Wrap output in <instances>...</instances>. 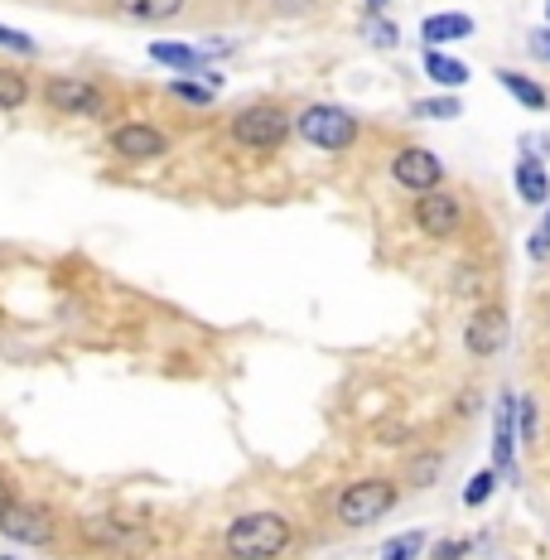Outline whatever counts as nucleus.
<instances>
[{
    "label": "nucleus",
    "instance_id": "nucleus-1",
    "mask_svg": "<svg viewBox=\"0 0 550 560\" xmlns=\"http://www.w3.org/2000/svg\"><path fill=\"white\" fill-rule=\"evenodd\" d=\"M290 541H295V527H290V517H280L271 508L242 512L222 532V551L232 560H280L290 551Z\"/></svg>",
    "mask_w": 550,
    "mask_h": 560
},
{
    "label": "nucleus",
    "instance_id": "nucleus-2",
    "mask_svg": "<svg viewBox=\"0 0 550 560\" xmlns=\"http://www.w3.org/2000/svg\"><path fill=\"white\" fill-rule=\"evenodd\" d=\"M290 131H295V116H285V107L276 102H247L227 116V140L247 155H276Z\"/></svg>",
    "mask_w": 550,
    "mask_h": 560
},
{
    "label": "nucleus",
    "instance_id": "nucleus-3",
    "mask_svg": "<svg viewBox=\"0 0 550 560\" xmlns=\"http://www.w3.org/2000/svg\"><path fill=\"white\" fill-rule=\"evenodd\" d=\"M78 536L92 551H116V556H140L155 546V527H150L140 512H92L78 522Z\"/></svg>",
    "mask_w": 550,
    "mask_h": 560
},
{
    "label": "nucleus",
    "instance_id": "nucleus-4",
    "mask_svg": "<svg viewBox=\"0 0 550 560\" xmlns=\"http://www.w3.org/2000/svg\"><path fill=\"white\" fill-rule=\"evenodd\" d=\"M295 136L304 145L324 150V155H338V150H353L362 136V121L348 107H333V102H314L295 116Z\"/></svg>",
    "mask_w": 550,
    "mask_h": 560
},
{
    "label": "nucleus",
    "instance_id": "nucleus-5",
    "mask_svg": "<svg viewBox=\"0 0 550 560\" xmlns=\"http://www.w3.org/2000/svg\"><path fill=\"white\" fill-rule=\"evenodd\" d=\"M396 498H401V488H396L391 478H353V483L333 498V517L343 522V527L362 532V527H372V522H382L386 512L396 508Z\"/></svg>",
    "mask_w": 550,
    "mask_h": 560
},
{
    "label": "nucleus",
    "instance_id": "nucleus-6",
    "mask_svg": "<svg viewBox=\"0 0 550 560\" xmlns=\"http://www.w3.org/2000/svg\"><path fill=\"white\" fill-rule=\"evenodd\" d=\"M169 131L160 121H145V116H131V121H116L107 131V150L121 165H155V160L169 155Z\"/></svg>",
    "mask_w": 550,
    "mask_h": 560
},
{
    "label": "nucleus",
    "instance_id": "nucleus-7",
    "mask_svg": "<svg viewBox=\"0 0 550 560\" xmlns=\"http://www.w3.org/2000/svg\"><path fill=\"white\" fill-rule=\"evenodd\" d=\"M39 102L58 116H107V92L87 78H68V73H54L39 83Z\"/></svg>",
    "mask_w": 550,
    "mask_h": 560
},
{
    "label": "nucleus",
    "instance_id": "nucleus-8",
    "mask_svg": "<svg viewBox=\"0 0 550 560\" xmlns=\"http://www.w3.org/2000/svg\"><path fill=\"white\" fill-rule=\"evenodd\" d=\"M0 536H10V541L44 551V546L58 541L54 508H49V503H25V498H15V503L0 512Z\"/></svg>",
    "mask_w": 550,
    "mask_h": 560
},
{
    "label": "nucleus",
    "instance_id": "nucleus-9",
    "mask_svg": "<svg viewBox=\"0 0 550 560\" xmlns=\"http://www.w3.org/2000/svg\"><path fill=\"white\" fill-rule=\"evenodd\" d=\"M411 218H416V228L425 232L430 242H444V237H454V232H459L464 203L454 194H444V189H430V194H416Z\"/></svg>",
    "mask_w": 550,
    "mask_h": 560
},
{
    "label": "nucleus",
    "instance_id": "nucleus-10",
    "mask_svg": "<svg viewBox=\"0 0 550 560\" xmlns=\"http://www.w3.org/2000/svg\"><path fill=\"white\" fill-rule=\"evenodd\" d=\"M391 179L401 184V189H411V194H430V189H440L444 165H440L435 150L406 145V150H396V155H391Z\"/></svg>",
    "mask_w": 550,
    "mask_h": 560
},
{
    "label": "nucleus",
    "instance_id": "nucleus-11",
    "mask_svg": "<svg viewBox=\"0 0 550 560\" xmlns=\"http://www.w3.org/2000/svg\"><path fill=\"white\" fill-rule=\"evenodd\" d=\"M502 343H507V314H502L498 305H483L464 329L468 358H498Z\"/></svg>",
    "mask_w": 550,
    "mask_h": 560
},
{
    "label": "nucleus",
    "instance_id": "nucleus-12",
    "mask_svg": "<svg viewBox=\"0 0 550 560\" xmlns=\"http://www.w3.org/2000/svg\"><path fill=\"white\" fill-rule=\"evenodd\" d=\"M493 469L498 478L517 469V392L498 396V416H493Z\"/></svg>",
    "mask_w": 550,
    "mask_h": 560
},
{
    "label": "nucleus",
    "instance_id": "nucleus-13",
    "mask_svg": "<svg viewBox=\"0 0 550 560\" xmlns=\"http://www.w3.org/2000/svg\"><path fill=\"white\" fill-rule=\"evenodd\" d=\"M218 54H227V49H194V44H179V39H155L150 44V58L174 68V73H203V63L208 58H218Z\"/></svg>",
    "mask_w": 550,
    "mask_h": 560
},
{
    "label": "nucleus",
    "instance_id": "nucleus-14",
    "mask_svg": "<svg viewBox=\"0 0 550 560\" xmlns=\"http://www.w3.org/2000/svg\"><path fill=\"white\" fill-rule=\"evenodd\" d=\"M116 15L136 20V25H169L184 15V0H112Z\"/></svg>",
    "mask_w": 550,
    "mask_h": 560
},
{
    "label": "nucleus",
    "instance_id": "nucleus-15",
    "mask_svg": "<svg viewBox=\"0 0 550 560\" xmlns=\"http://www.w3.org/2000/svg\"><path fill=\"white\" fill-rule=\"evenodd\" d=\"M512 179H517L522 203H531V208L550 203V174H546V165H541L536 155H522V160H517V170H512Z\"/></svg>",
    "mask_w": 550,
    "mask_h": 560
},
{
    "label": "nucleus",
    "instance_id": "nucleus-16",
    "mask_svg": "<svg viewBox=\"0 0 550 560\" xmlns=\"http://www.w3.org/2000/svg\"><path fill=\"white\" fill-rule=\"evenodd\" d=\"M165 92L174 102H189V107H213L218 102V78L213 73H184V78H174Z\"/></svg>",
    "mask_w": 550,
    "mask_h": 560
},
{
    "label": "nucleus",
    "instance_id": "nucleus-17",
    "mask_svg": "<svg viewBox=\"0 0 550 560\" xmlns=\"http://www.w3.org/2000/svg\"><path fill=\"white\" fill-rule=\"evenodd\" d=\"M468 34H473V20L468 15H430L425 25H420V39H425L430 49L454 44V39H468Z\"/></svg>",
    "mask_w": 550,
    "mask_h": 560
},
{
    "label": "nucleus",
    "instance_id": "nucleus-18",
    "mask_svg": "<svg viewBox=\"0 0 550 560\" xmlns=\"http://www.w3.org/2000/svg\"><path fill=\"white\" fill-rule=\"evenodd\" d=\"M498 83L512 92V97L522 102V107H531V112H546L550 107V92L536 83V78H526V73H512V68H498Z\"/></svg>",
    "mask_w": 550,
    "mask_h": 560
},
{
    "label": "nucleus",
    "instance_id": "nucleus-19",
    "mask_svg": "<svg viewBox=\"0 0 550 560\" xmlns=\"http://www.w3.org/2000/svg\"><path fill=\"white\" fill-rule=\"evenodd\" d=\"M425 73H430V83H440V88H464L468 83V63H459V58H449V54H440V49H425Z\"/></svg>",
    "mask_w": 550,
    "mask_h": 560
},
{
    "label": "nucleus",
    "instance_id": "nucleus-20",
    "mask_svg": "<svg viewBox=\"0 0 550 560\" xmlns=\"http://www.w3.org/2000/svg\"><path fill=\"white\" fill-rule=\"evenodd\" d=\"M34 97V78L0 63V112H20Z\"/></svg>",
    "mask_w": 550,
    "mask_h": 560
},
{
    "label": "nucleus",
    "instance_id": "nucleus-21",
    "mask_svg": "<svg viewBox=\"0 0 550 560\" xmlns=\"http://www.w3.org/2000/svg\"><path fill=\"white\" fill-rule=\"evenodd\" d=\"M420 551H425V532H401L382 546V560H416Z\"/></svg>",
    "mask_w": 550,
    "mask_h": 560
},
{
    "label": "nucleus",
    "instance_id": "nucleus-22",
    "mask_svg": "<svg viewBox=\"0 0 550 560\" xmlns=\"http://www.w3.org/2000/svg\"><path fill=\"white\" fill-rule=\"evenodd\" d=\"M493 488H498V469H478L464 488V508H483L493 498Z\"/></svg>",
    "mask_w": 550,
    "mask_h": 560
},
{
    "label": "nucleus",
    "instance_id": "nucleus-23",
    "mask_svg": "<svg viewBox=\"0 0 550 560\" xmlns=\"http://www.w3.org/2000/svg\"><path fill=\"white\" fill-rule=\"evenodd\" d=\"M416 116H430V121H454V116H464V102L459 97H425V102H416Z\"/></svg>",
    "mask_w": 550,
    "mask_h": 560
},
{
    "label": "nucleus",
    "instance_id": "nucleus-24",
    "mask_svg": "<svg viewBox=\"0 0 550 560\" xmlns=\"http://www.w3.org/2000/svg\"><path fill=\"white\" fill-rule=\"evenodd\" d=\"M517 430H522V445H536V440H541V420H536V396H517Z\"/></svg>",
    "mask_w": 550,
    "mask_h": 560
},
{
    "label": "nucleus",
    "instance_id": "nucleus-25",
    "mask_svg": "<svg viewBox=\"0 0 550 560\" xmlns=\"http://www.w3.org/2000/svg\"><path fill=\"white\" fill-rule=\"evenodd\" d=\"M0 49H5V54H15V58H34V54H39V44H34L25 30H10V25H0Z\"/></svg>",
    "mask_w": 550,
    "mask_h": 560
},
{
    "label": "nucleus",
    "instance_id": "nucleus-26",
    "mask_svg": "<svg viewBox=\"0 0 550 560\" xmlns=\"http://www.w3.org/2000/svg\"><path fill=\"white\" fill-rule=\"evenodd\" d=\"M468 551H473V541H468V536H449V541H440L435 551H430V560H464Z\"/></svg>",
    "mask_w": 550,
    "mask_h": 560
},
{
    "label": "nucleus",
    "instance_id": "nucleus-27",
    "mask_svg": "<svg viewBox=\"0 0 550 560\" xmlns=\"http://www.w3.org/2000/svg\"><path fill=\"white\" fill-rule=\"evenodd\" d=\"M367 39L377 44V49H391L401 34H396V25H386V20H377V15H367Z\"/></svg>",
    "mask_w": 550,
    "mask_h": 560
},
{
    "label": "nucleus",
    "instance_id": "nucleus-28",
    "mask_svg": "<svg viewBox=\"0 0 550 560\" xmlns=\"http://www.w3.org/2000/svg\"><path fill=\"white\" fill-rule=\"evenodd\" d=\"M526 49H531L541 63H550V25L546 30H531V39H526Z\"/></svg>",
    "mask_w": 550,
    "mask_h": 560
},
{
    "label": "nucleus",
    "instance_id": "nucleus-29",
    "mask_svg": "<svg viewBox=\"0 0 550 560\" xmlns=\"http://www.w3.org/2000/svg\"><path fill=\"white\" fill-rule=\"evenodd\" d=\"M435 469H440L435 454H430V459H420V464H416V474H411V483H430V478H435Z\"/></svg>",
    "mask_w": 550,
    "mask_h": 560
},
{
    "label": "nucleus",
    "instance_id": "nucleus-30",
    "mask_svg": "<svg viewBox=\"0 0 550 560\" xmlns=\"http://www.w3.org/2000/svg\"><path fill=\"white\" fill-rule=\"evenodd\" d=\"M10 503H15V488H10V478L0 474V512H5Z\"/></svg>",
    "mask_w": 550,
    "mask_h": 560
},
{
    "label": "nucleus",
    "instance_id": "nucleus-31",
    "mask_svg": "<svg viewBox=\"0 0 550 560\" xmlns=\"http://www.w3.org/2000/svg\"><path fill=\"white\" fill-rule=\"evenodd\" d=\"M382 5L386 0H367V15H382Z\"/></svg>",
    "mask_w": 550,
    "mask_h": 560
},
{
    "label": "nucleus",
    "instance_id": "nucleus-32",
    "mask_svg": "<svg viewBox=\"0 0 550 560\" xmlns=\"http://www.w3.org/2000/svg\"><path fill=\"white\" fill-rule=\"evenodd\" d=\"M541 232H546V237H550V213H546V228H541Z\"/></svg>",
    "mask_w": 550,
    "mask_h": 560
},
{
    "label": "nucleus",
    "instance_id": "nucleus-33",
    "mask_svg": "<svg viewBox=\"0 0 550 560\" xmlns=\"http://www.w3.org/2000/svg\"><path fill=\"white\" fill-rule=\"evenodd\" d=\"M546 15H550V0H546Z\"/></svg>",
    "mask_w": 550,
    "mask_h": 560
}]
</instances>
